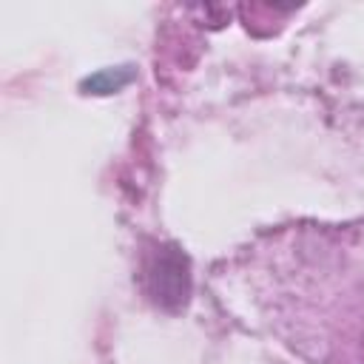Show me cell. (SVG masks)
Returning a JSON list of instances; mask_svg holds the SVG:
<instances>
[{
    "label": "cell",
    "instance_id": "1",
    "mask_svg": "<svg viewBox=\"0 0 364 364\" xmlns=\"http://www.w3.org/2000/svg\"><path fill=\"white\" fill-rule=\"evenodd\" d=\"M145 287L148 296L165 307V310H179L185 307L191 296V264L188 256L173 247V245H159L151 250L145 262Z\"/></svg>",
    "mask_w": 364,
    "mask_h": 364
},
{
    "label": "cell",
    "instance_id": "2",
    "mask_svg": "<svg viewBox=\"0 0 364 364\" xmlns=\"http://www.w3.org/2000/svg\"><path fill=\"white\" fill-rule=\"evenodd\" d=\"M131 80V71H125V68H108V71H100L97 77H91V80H85V88H91L94 94H111V91H117V88H122L125 82Z\"/></svg>",
    "mask_w": 364,
    "mask_h": 364
}]
</instances>
